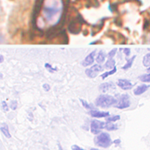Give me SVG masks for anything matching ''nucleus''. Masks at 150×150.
I'll return each instance as SVG.
<instances>
[{"instance_id":"nucleus-13","label":"nucleus","mask_w":150,"mask_h":150,"mask_svg":"<svg viewBox=\"0 0 150 150\" xmlns=\"http://www.w3.org/2000/svg\"><path fill=\"white\" fill-rule=\"evenodd\" d=\"M1 132L4 134V135L5 136L6 138H8V139H10L11 138V134L10 133H9V129H8L7 124H5V123H3V124L1 125Z\"/></svg>"},{"instance_id":"nucleus-17","label":"nucleus","mask_w":150,"mask_h":150,"mask_svg":"<svg viewBox=\"0 0 150 150\" xmlns=\"http://www.w3.org/2000/svg\"><path fill=\"white\" fill-rule=\"evenodd\" d=\"M116 72H117V68L115 67V68L112 69V70H110L109 72H104V73L101 75V78H102V79H105L107 77L110 76V75L113 74H115Z\"/></svg>"},{"instance_id":"nucleus-12","label":"nucleus","mask_w":150,"mask_h":150,"mask_svg":"<svg viewBox=\"0 0 150 150\" xmlns=\"http://www.w3.org/2000/svg\"><path fill=\"white\" fill-rule=\"evenodd\" d=\"M105 59H106V54L103 51H100L98 54V56H97L96 62L98 64H102L104 63Z\"/></svg>"},{"instance_id":"nucleus-22","label":"nucleus","mask_w":150,"mask_h":150,"mask_svg":"<svg viewBox=\"0 0 150 150\" xmlns=\"http://www.w3.org/2000/svg\"><path fill=\"white\" fill-rule=\"evenodd\" d=\"M117 50H118L117 48H113V49H112L110 52H108V59H112V58L115 56Z\"/></svg>"},{"instance_id":"nucleus-30","label":"nucleus","mask_w":150,"mask_h":150,"mask_svg":"<svg viewBox=\"0 0 150 150\" xmlns=\"http://www.w3.org/2000/svg\"><path fill=\"white\" fill-rule=\"evenodd\" d=\"M0 59H1V60H0V63L2 64V63L4 62V56H3V55H1V56H0Z\"/></svg>"},{"instance_id":"nucleus-8","label":"nucleus","mask_w":150,"mask_h":150,"mask_svg":"<svg viewBox=\"0 0 150 150\" xmlns=\"http://www.w3.org/2000/svg\"><path fill=\"white\" fill-rule=\"evenodd\" d=\"M95 55H96V50L93 51L88 55H87L85 59H83V61L81 64L82 66L83 67H88V66L93 64L94 62V59H95Z\"/></svg>"},{"instance_id":"nucleus-4","label":"nucleus","mask_w":150,"mask_h":150,"mask_svg":"<svg viewBox=\"0 0 150 150\" xmlns=\"http://www.w3.org/2000/svg\"><path fill=\"white\" fill-rule=\"evenodd\" d=\"M103 68L101 65H99L98 64L93 65L92 67L87 69L85 70V74L88 78L94 79V78H96L97 76L99 74V73L103 72Z\"/></svg>"},{"instance_id":"nucleus-3","label":"nucleus","mask_w":150,"mask_h":150,"mask_svg":"<svg viewBox=\"0 0 150 150\" xmlns=\"http://www.w3.org/2000/svg\"><path fill=\"white\" fill-rule=\"evenodd\" d=\"M94 144L102 148H108L112 144V140L110 139V135L108 133H101L94 139Z\"/></svg>"},{"instance_id":"nucleus-14","label":"nucleus","mask_w":150,"mask_h":150,"mask_svg":"<svg viewBox=\"0 0 150 150\" xmlns=\"http://www.w3.org/2000/svg\"><path fill=\"white\" fill-rule=\"evenodd\" d=\"M135 58H136V56L134 55V56H133L131 59H126V60H127V63H126V64L124 65V66H123V67H122V69L124 70L130 69V68L132 67V65H133V63H134Z\"/></svg>"},{"instance_id":"nucleus-7","label":"nucleus","mask_w":150,"mask_h":150,"mask_svg":"<svg viewBox=\"0 0 150 150\" xmlns=\"http://www.w3.org/2000/svg\"><path fill=\"white\" fill-rule=\"evenodd\" d=\"M117 85L122 88L123 90H130L133 88V83H131V81L128 79H120L117 82Z\"/></svg>"},{"instance_id":"nucleus-21","label":"nucleus","mask_w":150,"mask_h":150,"mask_svg":"<svg viewBox=\"0 0 150 150\" xmlns=\"http://www.w3.org/2000/svg\"><path fill=\"white\" fill-rule=\"evenodd\" d=\"M80 102L81 103H82V105L85 108H87V109H92V108H93V107L90 106V104H88V103L86 102L85 100H83V99H82V98H80Z\"/></svg>"},{"instance_id":"nucleus-19","label":"nucleus","mask_w":150,"mask_h":150,"mask_svg":"<svg viewBox=\"0 0 150 150\" xmlns=\"http://www.w3.org/2000/svg\"><path fill=\"white\" fill-rule=\"evenodd\" d=\"M105 129L108 130V131H113V130H117L118 129V126L116 124H113V123H108L106 125V128Z\"/></svg>"},{"instance_id":"nucleus-20","label":"nucleus","mask_w":150,"mask_h":150,"mask_svg":"<svg viewBox=\"0 0 150 150\" xmlns=\"http://www.w3.org/2000/svg\"><path fill=\"white\" fill-rule=\"evenodd\" d=\"M120 119V116L119 115H116V116H112V117H108L106 118V121L108 123H111V122H116Z\"/></svg>"},{"instance_id":"nucleus-24","label":"nucleus","mask_w":150,"mask_h":150,"mask_svg":"<svg viewBox=\"0 0 150 150\" xmlns=\"http://www.w3.org/2000/svg\"><path fill=\"white\" fill-rule=\"evenodd\" d=\"M18 107V103L15 100H13L10 103V108L13 109V110H15Z\"/></svg>"},{"instance_id":"nucleus-28","label":"nucleus","mask_w":150,"mask_h":150,"mask_svg":"<svg viewBox=\"0 0 150 150\" xmlns=\"http://www.w3.org/2000/svg\"><path fill=\"white\" fill-rule=\"evenodd\" d=\"M43 89H44V90H45V91H46V92H48V90L50 89V86L48 85V84H47V83L43 84Z\"/></svg>"},{"instance_id":"nucleus-27","label":"nucleus","mask_w":150,"mask_h":150,"mask_svg":"<svg viewBox=\"0 0 150 150\" xmlns=\"http://www.w3.org/2000/svg\"><path fill=\"white\" fill-rule=\"evenodd\" d=\"M72 150H85V149H81L80 147H79L78 145H73V146H72Z\"/></svg>"},{"instance_id":"nucleus-16","label":"nucleus","mask_w":150,"mask_h":150,"mask_svg":"<svg viewBox=\"0 0 150 150\" xmlns=\"http://www.w3.org/2000/svg\"><path fill=\"white\" fill-rule=\"evenodd\" d=\"M143 65L146 68L150 67V53L144 55V57L143 59Z\"/></svg>"},{"instance_id":"nucleus-33","label":"nucleus","mask_w":150,"mask_h":150,"mask_svg":"<svg viewBox=\"0 0 150 150\" xmlns=\"http://www.w3.org/2000/svg\"><path fill=\"white\" fill-rule=\"evenodd\" d=\"M91 150H99V149H91Z\"/></svg>"},{"instance_id":"nucleus-26","label":"nucleus","mask_w":150,"mask_h":150,"mask_svg":"<svg viewBox=\"0 0 150 150\" xmlns=\"http://www.w3.org/2000/svg\"><path fill=\"white\" fill-rule=\"evenodd\" d=\"M123 54H125L127 57L129 56V54H130V48H123Z\"/></svg>"},{"instance_id":"nucleus-15","label":"nucleus","mask_w":150,"mask_h":150,"mask_svg":"<svg viewBox=\"0 0 150 150\" xmlns=\"http://www.w3.org/2000/svg\"><path fill=\"white\" fill-rule=\"evenodd\" d=\"M115 60L113 59H108V61L105 63V65H104V68L105 69H113L115 68Z\"/></svg>"},{"instance_id":"nucleus-18","label":"nucleus","mask_w":150,"mask_h":150,"mask_svg":"<svg viewBox=\"0 0 150 150\" xmlns=\"http://www.w3.org/2000/svg\"><path fill=\"white\" fill-rule=\"evenodd\" d=\"M140 81L144 82V83H150V74H143L139 77Z\"/></svg>"},{"instance_id":"nucleus-34","label":"nucleus","mask_w":150,"mask_h":150,"mask_svg":"<svg viewBox=\"0 0 150 150\" xmlns=\"http://www.w3.org/2000/svg\"><path fill=\"white\" fill-rule=\"evenodd\" d=\"M149 50H150V48H149Z\"/></svg>"},{"instance_id":"nucleus-32","label":"nucleus","mask_w":150,"mask_h":150,"mask_svg":"<svg viewBox=\"0 0 150 150\" xmlns=\"http://www.w3.org/2000/svg\"><path fill=\"white\" fill-rule=\"evenodd\" d=\"M148 72H150V67L149 68H148Z\"/></svg>"},{"instance_id":"nucleus-29","label":"nucleus","mask_w":150,"mask_h":150,"mask_svg":"<svg viewBox=\"0 0 150 150\" xmlns=\"http://www.w3.org/2000/svg\"><path fill=\"white\" fill-rule=\"evenodd\" d=\"M114 144H120V140L119 139L114 140Z\"/></svg>"},{"instance_id":"nucleus-25","label":"nucleus","mask_w":150,"mask_h":150,"mask_svg":"<svg viewBox=\"0 0 150 150\" xmlns=\"http://www.w3.org/2000/svg\"><path fill=\"white\" fill-rule=\"evenodd\" d=\"M2 108H3V110H4V112L8 111V105H7V103H6L5 101H3V102H2Z\"/></svg>"},{"instance_id":"nucleus-2","label":"nucleus","mask_w":150,"mask_h":150,"mask_svg":"<svg viewBox=\"0 0 150 150\" xmlns=\"http://www.w3.org/2000/svg\"><path fill=\"white\" fill-rule=\"evenodd\" d=\"M117 103V99L108 94L99 95L95 100V105L102 108H107Z\"/></svg>"},{"instance_id":"nucleus-1","label":"nucleus","mask_w":150,"mask_h":150,"mask_svg":"<svg viewBox=\"0 0 150 150\" xmlns=\"http://www.w3.org/2000/svg\"><path fill=\"white\" fill-rule=\"evenodd\" d=\"M63 11L62 0H44L43 7V15L48 23L59 21Z\"/></svg>"},{"instance_id":"nucleus-11","label":"nucleus","mask_w":150,"mask_h":150,"mask_svg":"<svg viewBox=\"0 0 150 150\" xmlns=\"http://www.w3.org/2000/svg\"><path fill=\"white\" fill-rule=\"evenodd\" d=\"M149 88L150 86L147 85V84H142V85L138 86V87L134 90V95H136V96L141 95L142 93H145V92L147 91Z\"/></svg>"},{"instance_id":"nucleus-6","label":"nucleus","mask_w":150,"mask_h":150,"mask_svg":"<svg viewBox=\"0 0 150 150\" xmlns=\"http://www.w3.org/2000/svg\"><path fill=\"white\" fill-rule=\"evenodd\" d=\"M107 123L104 122H101L98 120H93L91 122V132L93 134H98L100 133L101 129H103L106 128Z\"/></svg>"},{"instance_id":"nucleus-31","label":"nucleus","mask_w":150,"mask_h":150,"mask_svg":"<svg viewBox=\"0 0 150 150\" xmlns=\"http://www.w3.org/2000/svg\"><path fill=\"white\" fill-rule=\"evenodd\" d=\"M59 150H63V149L61 148V146H60V145H59Z\"/></svg>"},{"instance_id":"nucleus-23","label":"nucleus","mask_w":150,"mask_h":150,"mask_svg":"<svg viewBox=\"0 0 150 150\" xmlns=\"http://www.w3.org/2000/svg\"><path fill=\"white\" fill-rule=\"evenodd\" d=\"M45 68L48 70V72H50V73H54V71H56V69H54L53 68L51 64H45Z\"/></svg>"},{"instance_id":"nucleus-9","label":"nucleus","mask_w":150,"mask_h":150,"mask_svg":"<svg viewBox=\"0 0 150 150\" xmlns=\"http://www.w3.org/2000/svg\"><path fill=\"white\" fill-rule=\"evenodd\" d=\"M113 89H115V85L112 83V82H108V83H103L101 85L99 86V90L103 93H106V92L112 91Z\"/></svg>"},{"instance_id":"nucleus-10","label":"nucleus","mask_w":150,"mask_h":150,"mask_svg":"<svg viewBox=\"0 0 150 150\" xmlns=\"http://www.w3.org/2000/svg\"><path fill=\"white\" fill-rule=\"evenodd\" d=\"M89 114L93 118H107L109 117V112H102L98 110H90Z\"/></svg>"},{"instance_id":"nucleus-5","label":"nucleus","mask_w":150,"mask_h":150,"mask_svg":"<svg viewBox=\"0 0 150 150\" xmlns=\"http://www.w3.org/2000/svg\"><path fill=\"white\" fill-rule=\"evenodd\" d=\"M114 106L119 109H124V108H129L130 106V99H129V95L128 94L121 95L117 101V103Z\"/></svg>"}]
</instances>
